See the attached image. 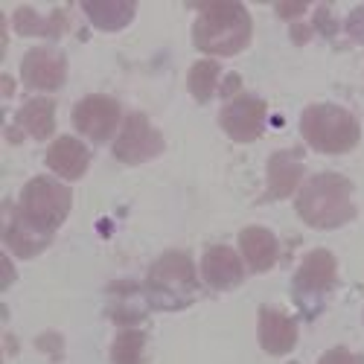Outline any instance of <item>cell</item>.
I'll list each match as a JSON object with an SVG mask.
<instances>
[{"instance_id":"11","label":"cell","mask_w":364,"mask_h":364,"mask_svg":"<svg viewBox=\"0 0 364 364\" xmlns=\"http://www.w3.org/2000/svg\"><path fill=\"white\" fill-rule=\"evenodd\" d=\"M201 268H204V280L213 289H233V286L242 283V277H245V268H242L236 251L228 248V245L210 248L204 254Z\"/></svg>"},{"instance_id":"6","label":"cell","mask_w":364,"mask_h":364,"mask_svg":"<svg viewBox=\"0 0 364 364\" xmlns=\"http://www.w3.org/2000/svg\"><path fill=\"white\" fill-rule=\"evenodd\" d=\"M164 151V137L151 129L143 114H132L114 143V158L123 164H143Z\"/></svg>"},{"instance_id":"9","label":"cell","mask_w":364,"mask_h":364,"mask_svg":"<svg viewBox=\"0 0 364 364\" xmlns=\"http://www.w3.org/2000/svg\"><path fill=\"white\" fill-rule=\"evenodd\" d=\"M21 76L36 90H58L68 76V62H65L62 53H55L50 47H36L23 55Z\"/></svg>"},{"instance_id":"4","label":"cell","mask_w":364,"mask_h":364,"mask_svg":"<svg viewBox=\"0 0 364 364\" xmlns=\"http://www.w3.org/2000/svg\"><path fill=\"white\" fill-rule=\"evenodd\" d=\"M198 280H196V268L193 259L181 251H169L164 254L149 271L146 280V291L149 300L161 309H181L196 297Z\"/></svg>"},{"instance_id":"20","label":"cell","mask_w":364,"mask_h":364,"mask_svg":"<svg viewBox=\"0 0 364 364\" xmlns=\"http://www.w3.org/2000/svg\"><path fill=\"white\" fill-rule=\"evenodd\" d=\"M143 347H146L143 332L140 329H126V332L117 336L111 358H114V364H143Z\"/></svg>"},{"instance_id":"23","label":"cell","mask_w":364,"mask_h":364,"mask_svg":"<svg viewBox=\"0 0 364 364\" xmlns=\"http://www.w3.org/2000/svg\"><path fill=\"white\" fill-rule=\"evenodd\" d=\"M347 33H350L355 41L364 44V6H358V9L347 18Z\"/></svg>"},{"instance_id":"2","label":"cell","mask_w":364,"mask_h":364,"mask_svg":"<svg viewBox=\"0 0 364 364\" xmlns=\"http://www.w3.org/2000/svg\"><path fill=\"white\" fill-rule=\"evenodd\" d=\"M193 38H196V47L204 53L236 55L251 41V15L242 4H230V0L207 4L198 12Z\"/></svg>"},{"instance_id":"19","label":"cell","mask_w":364,"mask_h":364,"mask_svg":"<svg viewBox=\"0 0 364 364\" xmlns=\"http://www.w3.org/2000/svg\"><path fill=\"white\" fill-rule=\"evenodd\" d=\"M82 9L100 29H123L134 18V4L129 0H94V4L87 0Z\"/></svg>"},{"instance_id":"8","label":"cell","mask_w":364,"mask_h":364,"mask_svg":"<svg viewBox=\"0 0 364 364\" xmlns=\"http://www.w3.org/2000/svg\"><path fill=\"white\" fill-rule=\"evenodd\" d=\"M222 129L239 140V143H251L262 134V126H265V102L257 100V97H236L230 100L222 114Z\"/></svg>"},{"instance_id":"14","label":"cell","mask_w":364,"mask_h":364,"mask_svg":"<svg viewBox=\"0 0 364 364\" xmlns=\"http://www.w3.org/2000/svg\"><path fill=\"white\" fill-rule=\"evenodd\" d=\"M303 178V164L297 151H277L268 161V198H286L297 190Z\"/></svg>"},{"instance_id":"13","label":"cell","mask_w":364,"mask_h":364,"mask_svg":"<svg viewBox=\"0 0 364 364\" xmlns=\"http://www.w3.org/2000/svg\"><path fill=\"white\" fill-rule=\"evenodd\" d=\"M332 283H336V257L329 251H312L303 259L297 277H294V286L303 294H321Z\"/></svg>"},{"instance_id":"16","label":"cell","mask_w":364,"mask_h":364,"mask_svg":"<svg viewBox=\"0 0 364 364\" xmlns=\"http://www.w3.org/2000/svg\"><path fill=\"white\" fill-rule=\"evenodd\" d=\"M4 239H6L9 251H15L18 257H36L50 245L53 233L38 230L33 222H26L21 213H15L6 225V230H4Z\"/></svg>"},{"instance_id":"21","label":"cell","mask_w":364,"mask_h":364,"mask_svg":"<svg viewBox=\"0 0 364 364\" xmlns=\"http://www.w3.org/2000/svg\"><path fill=\"white\" fill-rule=\"evenodd\" d=\"M216 82H219V65L204 58V62H196L193 70H190V90L198 102H207L213 97L216 90Z\"/></svg>"},{"instance_id":"15","label":"cell","mask_w":364,"mask_h":364,"mask_svg":"<svg viewBox=\"0 0 364 364\" xmlns=\"http://www.w3.org/2000/svg\"><path fill=\"white\" fill-rule=\"evenodd\" d=\"M239 248L251 271H268L277 262V239L265 228H245L239 233Z\"/></svg>"},{"instance_id":"12","label":"cell","mask_w":364,"mask_h":364,"mask_svg":"<svg viewBox=\"0 0 364 364\" xmlns=\"http://www.w3.org/2000/svg\"><path fill=\"white\" fill-rule=\"evenodd\" d=\"M90 164V155H87V149L76 140V137H58L50 149H47V166L55 172V175H62L68 181H76L85 175Z\"/></svg>"},{"instance_id":"5","label":"cell","mask_w":364,"mask_h":364,"mask_svg":"<svg viewBox=\"0 0 364 364\" xmlns=\"http://www.w3.org/2000/svg\"><path fill=\"white\" fill-rule=\"evenodd\" d=\"M70 190L53 178H33L21 193L18 213L38 230L53 233L70 213Z\"/></svg>"},{"instance_id":"24","label":"cell","mask_w":364,"mask_h":364,"mask_svg":"<svg viewBox=\"0 0 364 364\" xmlns=\"http://www.w3.org/2000/svg\"><path fill=\"white\" fill-rule=\"evenodd\" d=\"M303 12H306V4H280L277 6V15L280 18H297Z\"/></svg>"},{"instance_id":"10","label":"cell","mask_w":364,"mask_h":364,"mask_svg":"<svg viewBox=\"0 0 364 364\" xmlns=\"http://www.w3.org/2000/svg\"><path fill=\"white\" fill-rule=\"evenodd\" d=\"M259 344L271 355H286L297 344V323L277 309H262L259 312Z\"/></svg>"},{"instance_id":"1","label":"cell","mask_w":364,"mask_h":364,"mask_svg":"<svg viewBox=\"0 0 364 364\" xmlns=\"http://www.w3.org/2000/svg\"><path fill=\"white\" fill-rule=\"evenodd\" d=\"M297 216L321 230L347 225L355 216L353 184L336 172H321L309 178L297 193Z\"/></svg>"},{"instance_id":"18","label":"cell","mask_w":364,"mask_h":364,"mask_svg":"<svg viewBox=\"0 0 364 364\" xmlns=\"http://www.w3.org/2000/svg\"><path fill=\"white\" fill-rule=\"evenodd\" d=\"M18 123L21 129H26L36 140H47L55 129V102L47 97L29 100L21 111H18Z\"/></svg>"},{"instance_id":"22","label":"cell","mask_w":364,"mask_h":364,"mask_svg":"<svg viewBox=\"0 0 364 364\" xmlns=\"http://www.w3.org/2000/svg\"><path fill=\"white\" fill-rule=\"evenodd\" d=\"M318 364H364L358 355H353L350 350H344V347H336V350H329Z\"/></svg>"},{"instance_id":"17","label":"cell","mask_w":364,"mask_h":364,"mask_svg":"<svg viewBox=\"0 0 364 364\" xmlns=\"http://www.w3.org/2000/svg\"><path fill=\"white\" fill-rule=\"evenodd\" d=\"M15 29L21 36H47V38H58L68 29V12L55 9L53 15L41 18L33 6H21L15 12Z\"/></svg>"},{"instance_id":"7","label":"cell","mask_w":364,"mask_h":364,"mask_svg":"<svg viewBox=\"0 0 364 364\" xmlns=\"http://www.w3.org/2000/svg\"><path fill=\"white\" fill-rule=\"evenodd\" d=\"M73 123H76V129H79L85 137L102 143V140H108V137L117 132V126H119V105H117V100L100 97V94H97V97H85V100L73 108Z\"/></svg>"},{"instance_id":"3","label":"cell","mask_w":364,"mask_h":364,"mask_svg":"<svg viewBox=\"0 0 364 364\" xmlns=\"http://www.w3.org/2000/svg\"><path fill=\"white\" fill-rule=\"evenodd\" d=\"M300 132L303 140L323 155H341L358 143L355 117L338 105H309L300 117Z\"/></svg>"}]
</instances>
